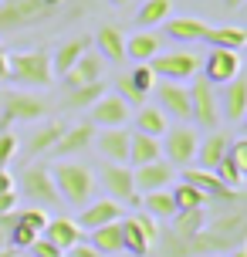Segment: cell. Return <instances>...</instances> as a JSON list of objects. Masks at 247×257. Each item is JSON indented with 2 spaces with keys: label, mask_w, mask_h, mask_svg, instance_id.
<instances>
[{
  "label": "cell",
  "mask_w": 247,
  "mask_h": 257,
  "mask_svg": "<svg viewBox=\"0 0 247 257\" xmlns=\"http://www.w3.org/2000/svg\"><path fill=\"white\" fill-rule=\"evenodd\" d=\"M247 237V206L230 203L220 206V217L207 220V227L186 244L163 247L166 257H203V254H230L234 247H244Z\"/></svg>",
  "instance_id": "obj_1"
},
{
  "label": "cell",
  "mask_w": 247,
  "mask_h": 257,
  "mask_svg": "<svg viewBox=\"0 0 247 257\" xmlns=\"http://www.w3.org/2000/svg\"><path fill=\"white\" fill-rule=\"evenodd\" d=\"M51 180H54V190L61 196V203L75 206H88L95 200V173H91L85 163H71V159H58L51 169Z\"/></svg>",
  "instance_id": "obj_2"
},
{
  "label": "cell",
  "mask_w": 247,
  "mask_h": 257,
  "mask_svg": "<svg viewBox=\"0 0 247 257\" xmlns=\"http://www.w3.org/2000/svg\"><path fill=\"white\" fill-rule=\"evenodd\" d=\"M7 75L21 88H51L54 71H51V54L44 48L34 51H7Z\"/></svg>",
  "instance_id": "obj_3"
},
{
  "label": "cell",
  "mask_w": 247,
  "mask_h": 257,
  "mask_svg": "<svg viewBox=\"0 0 247 257\" xmlns=\"http://www.w3.org/2000/svg\"><path fill=\"white\" fill-rule=\"evenodd\" d=\"M58 11H51L44 0H4L0 4V34H17L27 27H38L54 21Z\"/></svg>",
  "instance_id": "obj_4"
},
{
  "label": "cell",
  "mask_w": 247,
  "mask_h": 257,
  "mask_svg": "<svg viewBox=\"0 0 247 257\" xmlns=\"http://www.w3.org/2000/svg\"><path fill=\"white\" fill-rule=\"evenodd\" d=\"M118 227H122V254H132V257L153 254V247L159 240V227L149 213H136V217L118 220Z\"/></svg>",
  "instance_id": "obj_5"
},
{
  "label": "cell",
  "mask_w": 247,
  "mask_h": 257,
  "mask_svg": "<svg viewBox=\"0 0 247 257\" xmlns=\"http://www.w3.org/2000/svg\"><path fill=\"white\" fill-rule=\"evenodd\" d=\"M48 112V102L31 91H7L0 98V132H7L14 122H38Z\"/></svg>",
  "instance_id": "obj_6"
},
{
  "label": "cell",
  "mask_w": 247,
  "mask_h": 257,
  "mask_svg": "<svg viewBox=\"0 0 247 257\" xmlns=\"http://www.w3.org/2000/svg\"><path fill=\"white\" fill-rule=\"evenodd\" d=\"M196 146H200L196 128L186 125V122H180V125H169L166 128V136H163V142H159V153H166V163L173 169H176V166L186 169L196 159Z\"/></svg>",
  "instance_id": "obj_7"
},
{
  "label": "cell",
  "mask_w": 247,
  "mask_h": 257,
  "mask_svg": "<svg viewBox=\"0 0 247 257\" xmlns=\"http://www.w3.org/2000/svg\"><path fill=\"white\" fill-rule=\"evenodd\" d=\"M21 193L27 196L31 206H41V210L61 206V196L54 190V180H51V169L48 166H27L21 173Z\"/></svg>",
  "instance_id": "obj_8"
},
{
  "label": "cell",
  "mask_w": 247,
  "mask_h": 257,
  "mask_svg": "<svg viewBox=\"0 0 247 257\" xmlns=\"http://www.w3.org/2000/svg\"><path fill=\"white\" fill-rule=\"evenodd\" d=\"M190 108H193V125L207 128V132H213V128L220 125V98H217V88L210 85L207 78H196L193 88H190Z\"/></svg>",
  "instance_id": "obj_9"
},
{
  "label": "cell",
  "mask_w": 247,
  "mask_h": 257,
  "mask_svg": "<svg viewBox=\"0 0 247 257\" xmlns=\"http://www.w3.org/2000/svg\"><path fill=\"white\" fill-rule=\"evenodd\" d=\"M183 183H190L193 190H200L207 196V203H220V206H230V203H244V193L240 190H227L217 176H213V169H200V166H186L183 169Z\"/></svg>",
  "instance_id": "obj_10"
},
{
  "label": "cell",
  "mask_w": 247,
  "mask_h": 257,
  "mask_svg": "<svg viewBox=\"0 0 247 257\" xmlns=\"http://www.w3.org/2000/svg\"><path fill=\"white\" fill-rule=\"evenodd\" d=\"M200 54L193 51H166V54H156L153 61H149V68H153V75L156 78H166V81H186V78H196V71H200Z\"/></svg>",
  "instance_id": "obj_11"
},
{
  "label": "cell",
  "mask_w": 247,
  "mask_h": 257,
  "mask_svg": "<svg viewBox=\"0 0 247 257\" xmlns=\"http://www.w3.org/2000/svg\"><path fill=\"white\" fill-rule=\"evenodd\" d=\"M200 71H203V78H207L213 88L217 85H227V81H234L240 75V54L223 51V48H210L203 54V61H200Z\"/></svg>",
  "instance_id": "obj_12"
},
{
  "label": "cell",
  "mask_w": 247,
  "mask_h": 257,
  "mask_svg": "<svg viewBox=\"0 0 247 257\" xmlns=\"http://www.w3.org/2000/svg\"><path fill=\"white\" fill-rule=\"evenodd\" d=\"M129 118H132V108L118 98L115 91H105L102 98L88 108V122L95 128H126Z\"/></svg>",
  "instance_id": "obj_13"
},
{
  "label": "cell",
  "mask_w": 247,
  "mask_h": 257,
  "mask_svg": "<svg viewBox=\"0 0 247 257\" xmlns=\"http://www.w3.org/2000/svg\"><path fill=\"white\" fill-rule=\"evenodd\" d=\"M98 180L108 190V200H115V203H139V193H136V183H132V166L105 163Z\"/></svg>",
  "instance_id": "obj_14"
},
{
  "label": "cell",
  "mask_w": 247,
  "mask_h": 257,
  "mask_svg": "<svg viewBox=\"0 0 247 257\" xmlns=\"http://www.w3.org/2000/svg\"><path fill=\"white\" fill-rule=\"evenodd\" d=\"M129 128H95V139L91 146L98 149L105 163H118V166H129Z\"/></svg>",
  "instance_id": "obj_15"
},
{
  "label": "cell",
  "mask_w": 247,
  "mask_h": 257,
  "mask_svg": "<svg viewBox=\"0 0 247 257\" xmlns=\"http://www.w3.org/2000/svg\"><path fill=\"white\" fill-rule=\"evenodd\" d=\"M156 98H159V108L166 112V118H180V122H193V108H190V88L186 85H176V81H163L156 85Z\"/></svg>",
  "instance_id": "obj_16"
},
{
  "label": "cell",
  "mask_w": 247,
  "mask_h": 257,
  "mask_svg": "<svg viewBox=\"0 0 247 257\" xmlns=\"http://www.w3.org/2000/svg\"><path fill=\"white\" fill-rule=\"evenodd\" d=\"M126 213H122V203H115V200H91L88 206H81V213H78V230H98V227H105V223H115V220H122Z\"/></svg>",
  "instance_id": "obj_17"
},
{
  "label": "cell",
  "mask_w": 247,
  "mask_h": 257,
  "mask_svg": "<svg viewBox=\"0 0 247 257\" xmlns=\"http://www.w3.org/2000/svg\"><path fill=\"white\" fill-rule=\"evenodd\" d=\"M91 139H95V125H91L88 118L85 122H75V125H65V132H61V139L54 142L51 153L58 156V159H71V156L85 153L91 146Z\"/></svg>",
  "instance_id": "obj_18"
},
{
  "label": "cell",
  "mask_w": 247,
  "mask_h": 257,
  "mask_svg": "<svg viewBox=\"0 0 247 257\" xmlns=\"http://www.w3.org/2000/svg\"><path fill=\"white\" fill-rule=\"evenodd\" d=\"M132 183H136V193L146 196V193H156V190H169L173 183V166L156 159V163H146V166L132 169Z\"/></svg>",
  "instance_id": "obj_19"
},
{
  "label": "cell",
  "mask_w": 247,
  "mask_h": 257,
  "mask_svg": "<svg viewBox=\"0 0 247 257\" xmlns=\"http://www.w3.org/2000/svg\"><path fill=\"white\" fill-rule=\"evenodd\" d=\"M217 98H220V115L227 118V122L240 125L244 115H247V81L244 78L237 75L234 81H227L223 91H217Z\"/></svg>",
  "instance_id": "obj_20"
},
{
  "label": "cell",
  "mask_w": 247,
  "mask_h": 257,
  "mask_svg": "<svg viewBox=\"0 0 247 257\" xmlns=\"http://www.w3.org/2000/svg\"><path fill=\"white\" fill-rule=\"evenodd\" d=\"M210 213L207 210H176V217L169 220L173 227H169V244L163 247H173V244H186V240H193L196 233L207 227Z\"/></svg>",
  "instance_id": "obj_21"
},
{
  "label": "cell",
  "mask_w": 247,
  "mask_h": 257,
  "mask_svg": "<svg viewBox=\"0 0 247 257\" xmlns=\"http://www.w3.org/2000/svg\"><path fill=\"white\" fill-rule=\"evenodd\" d=\"M105 71V58L98 51H85L78 58V61L71 64V71L68 75H61V81H65V88H81V85H91V81H98Z\"/></svg>",
  "instance_id": "obj_22"
},
{
  "label": "cell",
  "mask_w": 247,
  "mask_h": 257,
  "mask_svg": "<svg viewBox=\"0 0 247 257\" xmlns=\"http://www.w3.org/2000/svg\"><path fill=\"white\" fill-rule=\"evenodd\" d=\"M156 54H163V34L159 31H136L132 38H126V61L149 64Z\"/></svg>",
  "instance_id": "obj_23"
},
{
  "label": "cell",
  "mask_w": 247,
  "mask_h": 257,
  "mask_svg": "<svg viewBox=\"0 0 247 257\" xmlns=\"http://www.w3.org/2000/svg\"><path fill=\"white\" fill-rule=\"evenodd\" d=\"M88 48H91V38H88V34H78V38H68L65 44H58V51L51 54V71H54V78L68 75V71H71V64L78 61Z\"/></svg>",
  "instance_id": "obj_24"
},
{
  "label": "cell",
  "mask_w": 247,
  "mask_h": 257,
  "mask_svg": "<svg viewBox=\"0 0 247 257\" xmlns=\"http://www.w3.org/2000/svg\"><path fill=\"white\" fill-rule=\"evenodd\" d=\"M41 237H48V240H51V244L58 247L61 254H65V250H71L75 244H81V240H85V233L78 230V223H75V220H68V217H51Z\"/></svg>",
  "instance_id": "obj_25"
},
{
  "label": "cell",
  "mask_w": 247,
  "mask_h": 257,
  "mask_svg": "<svg viewBox=\"0 0 247 257\" xmlns=\"http://www.w3.org/2000/svg\"><path fill=\"white\" fill-rule=\"evenodd\" d=\"M227 149H230V136H223L217 128L207 132V136L200 139V146H196V163H200V169H213L223 156H227Z\"/></svg>",
  "instance_id": "obj_26"
},
{
  "label": "cell",
  "mask_w": 247,
  "mask_h": 257,
  "mask_svg": "<svg viewBox=\"0 0 247 257\" xmlns=\"http://www.w3.org/2000/svg\"><path fill=\"white\" fill-rule=\"evenodd\" d=\"M61 132H65V122H58V118H51V122H44V125H38L31 136H27L24 149H27V159L31 156H44L54 149V142L61 139Z\"/></svg>",
  "instance_id": "obj_27"
},
{
  "label": "cell",
  "mask_w": 247,
  "mask_h": 257,
  "mask_svg": "<svg viewBox=\"0 0 247 257\" xmlns=\"http://www.w3.org/2000/svg\"><path fill=\"white\" fill-rule=\"evenodd\" d=\"M166 34L173 41H183V44H196V41H203V34H207V21L203 17H169L166 24Z\"/></svg>",
  "instance_id": "obj_28"
},
{
  "label": "cell",
  "mask_w": 247,
  "mask_h": 257,
  "mask_svg": "<svg viewBox=\"0 0 247 257\" xmlns=\"http://www.w3.org/2000/svg\"><path fill=\"white\" fill-rule=\"evenodd\" d=\"M95 48H98V54H102L105 61L112 64H122L126 61V34L118 31V27H98V34H95Z\"/></svg>",
  "instance_id": "obj_29"
},
{
  "label": "cell",
  "mask_w": 247,
  "mask_h": 257,
  "mask_svg": "<svg viewBox=\"0 0 247 257\" xmlns=\"http://www.w3.org/2000/svg\"><path fill=\"white\" fill-rule=\"evenodd\" d=\"M203 41H207L210 48H223V51H244L247 44V31L244 27H207V34H203Z\"/></svg>",
  "instance_id": "obj_30"
},
{
  "label": "cell",
  "mask_w": 247,
  "mask_h": 257,
  "mask_svg": "<svg viewBox=\"0 0 247 257\" xmlns=\"http://www.w3.org/2000/svg\"><path fill=\"white\" fill-rule=\"evenodd\" d=\"M166 128H169V118H166V112H163L159 105H143V108L136 112V132L153 136V139H163Z\"/></svg>",
  "instance_id": "obj_31"
},
{
  "label": "cell",
  "mask_w": 247,
  "mask_h": 257,
  "mask_svg": "<svg viewBox=\"0 0 247 257\" xmlns=\"http://www.w3.org/2000/svg\"><path fill=\"white\" fill-rule=\"evenodd\" d=\"M156 159H163V153H159V139H153V136H143V132H132L129 139V166H146V163H156Z\"/></svg>",
  "instance_id": "obj_32"
},
{
  "label": "cell",
  "mask_w": 247,
  "mask_h": 257,
  "mask_svg": "<svg viewBox=\"0 0 247 257\" xmlns=\"http://www.w3.org/2000/svg\"><path fill=\"white\" fill-rule=\"evenodd\" d=\"M88 247H91V250H98L102 257L122 254V227H118V220H115V223H105V227H98V230H91Z\"/></svg>",
  "instance_id": "obj_33"
},
{
  "label": "cell",
  "mask_w": 247,
  "mask_h": 257,
  "mask_svg": "<svg viewBox=\"0 0 247 257\" xmlns=\"http://www.w3.org/2000/svg\"><path fill=\"white\" fill-rule=\"evenodd\" d=\"M102 95H105V85H102V81H91V85H81V88H68L65 108H68V112H85V108H91V105L98 102Z\"/></svg>",
  "instance_id": "obj_34"
},
{
  "label": "cell",
  "mask_w": 247,
  "mask_h": 257,
  "mask_svg": "<svg viewBox=\"0 0 247 257\" xmlns=\"http://www.w3.org/2000/svg\"><path fill=\"white\" fill-rule=\"evenodd\" d=\"M173 17V0H146L139 14H136V24L139 27H159Z\"/></svg>",
  "instance_id": "obj_35"
},
{
  "label": "cell",
  "mask_w": 247,
  "mask_h": 257,
  "mask_svg": "<svg viewBox=\"0 0 247 257\" xmlns=\"http://www.w3.org/2000/svg\"><path fill=\"white\" fill-rule=\"evenodd\" d=\"M143 203H146V213H149L153 220H173V217H176V203H173V193H169V190L146 193Z\"/></svg>",
  "instance_id": "obj_36"
},
{
  "label": "cell",
  "mask_w": 247,
  "mask_h": 257,
  "mask_svg": "<svg viewBox=\"0 0 247 257\" xmlns=\"http://www.w3.org/2000/svg\"><path fill=\"white\" fill-rule=\"evenodd\" d=\"M169 193H173V203H176V210H207V196L200 190H193L190 183H176V186H169Z\"/></svg>",
  "instance_id": "obj_37"
},
{
  "label": "cell",
  "mask_w": 247,
  "mask_h": 257,
  "mask_svg": "<svg viewBox=\"0 0 247 257\" xmlns=\"http://www.w3.org/2000/svg\"><path fill=\"white\" fill-rule=\"evenodd\" d=\"M115 95L129 105V108H143V105H146V95L129 81V75H118L115 78Z\"/></svg>",
  "instance_id": "obj_38"
},
{
  "label": "cell",
  "mask_w": 247,
  "mask_h": 257,
  "mask_svg": "<svg viewBox=\"0 0 247 257\" xmlns=\"http://www.w3.org/2000/svg\"><path fill=\"white\" fill-rule=\"evenodd\" d=\"M213 176H217V180H220L227 190H240V183H244V173H240V169H237L234 163L227 159V156H223L220 163L213 166Z\"/></svg>",
  "instance_id": "obj_39"
},
{
  "label": "cell",
  "mask_w": 247,
  "mask_h": 257,
  "mask_svg": "<svg viewBox=\"0 0 247 257\" xmlns=\"http://www.w3.org/2000/svg\"><path fill=\"white\" fill-rule=\"evenodd\" d=\"M129 81H132L139 91H143V95H149V91L159 85V78L153 75V68H149V64H136V68L129 71Z\"/></svg>",
  "instance_id": "obj_40"
},
{
  "label": "cell",
  "mask_w": 247,
  "mask_h": 257,
  "mask_svg": "<svg viewBox=\"0 0 247 257\" xmlns=\"http://www.w3.org/2000/svg\"><path fill=\"white\" fill-rule=\"evenodd\" d=\"M17 220L24 223V227H31L34 233H44V227H48V210H41V206H27V210H17Z\"/></svg>",
  "instance_id": "obj_41"
},
{
  "label": "cell",
  "mask_w": 247,
  "mask_h": 257,
  "mask_svg": "<svg viewBox=\"0 0 247 257\" xmlns=\"http://www.w3.org/2000/svg\"><path fill=\"white\" fill-rule=\"evenodd\" d=\"M38 237H41V233H34L31 227H24V223L17 220V227H14V230L7 233V247H14V250H27V247L34 244Z\"/></svg>",
  "instance_id": "obj_42"
},
{
  "label": "cell",
  "mask_w": 247,
  "mask_h": 257,
  "mask_svg": "<svg viewBox=\"0 0 247 257\" xmlns=\"http://www.w3.org/2000/svg\"><path fill=\"white\" fill-rule=\"evenodd\" d=\"M21 149V142L14 132H0V169H7V163H14V156Z\"/></svg>",
  "instance_id": "obj_43"
},
{
  "label": "cell",
  "mask_w": 247,
  "mask_h": 257,
  "mask_svg": "<svg viewBox=\"0 0 247 257\" xmlns=\"http://www.w3.org/2000/svg\"><path fill=\"white\" fill-rule=\"evenodd\" d=\"M227 159L234 163L240 173H247V142L244 139H230V149H227Z\"/></svg>",
  "instance_id": "obj_44"
},
{
  "label": "cell",
  "mask_w": 247,
  "mask_h": 257,
  "mask_svg": "<svg viewBox=\"0 0 247 257\" xmlns=\"http://www.w3.org/2000/svg\"><path fill=\"white\" fill-rule=\"evenodd\" d=\"M27 250H31V257H61V250H58L48 237H38V240L27 247Z\"/></svg>",
  "instance_id": "obj_45"
},
{
  "label": "cell",
  "mask_w": 247,
  "mask_h": 257,
  "mask_svg": "<svg viewBox=\"0 0 247 257\" xmlns=\"http://www.w3.org/2000/svg\"><path fill=\"white\" fill-rule=\"evenodd\" d=\"M65 254H68V257H102L98 250H91V247L85 244V240H81V244H75L71 250H65Z\"/></svg>",
  "instance_id": "obj_46"
},
{
  "label": "cell",
  "mask_w": 247,
  "mask_h": 257,
  "mask_svg": "<svg viewBox=\"0 0 247 257\" xmlns=\"http://www.w3.org/2000/svg\"><path fill=\"white\" fill-rule=\"evenodd\" d=\"M14 227H17V210H7V213H0V230L11 233Z\"/></svg>",
  "instance_id": "obj_47"
},
{
  "label": "cell",
  "mask_w": 247,
  "mask_h": 257,
  "mask_svg": "<svg viewBox=\"0 0 247 257\" xmlns=\"http://www.w3.org/2000/svg\"><path fill=\"white\" fill-rule=\"evenodd\" d=\"M14 190H17V183H14V176L7 173V169H0V196H4V193H14Z\"/></svg>",
  "instance_id": "obj_48"
},
{
  "label": "cell",
  "mask_w": 247,
  "mask_h": 257,
  "mask_svg": "<svg viewBox=\"0 0 247 257\" xmlns=\"http://www.w3.org/2000/svg\"><path fill=\"white\" fill-rule=\"evenodd\" d=\"M7 210H17V190L0 196V213H7Z\"/></svg>",
  "instance_id": "obj_49"
},
{
  "label": "cell",
  "mask_w": 247,
  "mask_h": 257,
  "mask_svg": "<svg viewBox=\"0 0 247 257\" xmlns=\"http://www.w3.org/2000/svg\"><path fill=\"white\" fill-rule=\"evenodd\" d=\"M4 81H11V75H7V51L0 48V85Z\"/></svg>",
  "instance_id": "obj_50"
},
{
  "label": "cell",
  "mask_w": 247,
  "mask_h": 257,
  "mask_svg": "<svg viewBox=\"0 0 247 257\" xmlns=\"http://www.w3.org/2000/svg\"><path fill=\"white\" fill-rule=\"evenodd\" d=\"M44 4H48L51 11H61V7H65V0H44Z\"/></svg>",
  "instance_id": "obj_51"
},
{
  "label": "cell",
  "mask_w": 247,
  "mask_h": 257,
  "mask_svg": "<svg viewBox=\"0 0 247 257\" xmlns=\"http://www.w3.org/2000/svg\"><path fill=\"white\" fill-rule=\"evenodd\" d=\"M227 257H247V247H234V250H230Z\"/></svg>",
  "instance_id": "obj_52"
},
{
  "label": "cell",
  "mask_w": 247,
  "mask_h": 257,
  "mask_svg": "<svg viewBox=\"0 0 247 257\" xmlns=\"http://www.w3.org/2000/svg\"><path fill=\"white\" fill-rule=\"evenodd\" d=\"M0 257H17V250H14V247H4V250H0Z\"/></svg>",
  "instance_id": "obj_53"
},
{
  "label": "cell",
  "mask_w": 247,
  "mask_h": 257,
  "mask_svg": "<svg viewBox=\"0 0 247 257\" xmlns=\"http://www.w3.org/2000/svg\"><path fill=\"white\" fill-rule=\"evenodd\" d=\"M240 4H244V0H227V11H237Z\"/></svg>",
  "instance_id": "obj_54"
},
{
  "label": "cell",
  "mask_w": 247,
  "mask_h": 257,
  "mask_svg": "<svg viewBox=\"0 0 247 257\" xmlns=\"http://www.w3.org/2000/svg\"><path fill=\"white\" fill-rule=\"evenodd\" d=\"M4 247H7V233L0 230V250H4Z\"/></svg>",
  "instance_id": "obj_55"
},
{
  "label": "cell",
  "mask_w": 247,
  "mask_h": 257,
  "mask_svg": "<svg viewBox=\"0 0 247 257\" xmlns=\"http://www.w3.org/2000/svg\"><path fill=\"white\" fill-rule=\"evenodd\" d=\"M112 4H115V7H122V4H129V0H112Z\"/></svg>",
  "instance_id": "obj_56"
},
{
  "label": "cell",
  "mask_w": 247,
  "mask_h": 257,
  "mask_svg": "<svg viewBox=\"0 0 247 257\" xmlns=\"http://www.w3.org/2000/svg\"><path fill=\"white\" fill-rule=\"evenodd\" d=\"M203 257H227V254H203Z\"/></svg>",
  "instance_id": "obj_57"
},
{
  "label": "cell",
  "mask_w": 247,
  "mask_h": 257,
  "mask_svg": "<svg viewBox=\"0 0 247 257\" xmlns=\"http://www.w3.org/2000/svg\"><path fill=\"white\" fill-rule=\"evenodd\" d=\"M61 257H68V254H61Z\"/></svg>",
  "instance_id": "obj_58"
}]
</instances>
